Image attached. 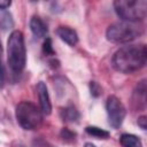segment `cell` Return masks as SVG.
I'll return each mask as SVG.
<instances>
[{"label": "cell", "mask_w": 147, "mask_h": 147, "mask_svg": "<svg viewBox=\"0 0 147 147\" xmlns=\"http://www.w3.org/2000/svg\"><path fill=\"white\" fill-rule=\"evenodd\" d=\"M137 123H138V126H140V129L146 130L147 129V116H145V115L139 116Z\"/></svg>", "instance_id": "obj_18"}, {"label": "cell", "mask_w": 147, "mask_h": 147, "mask_svg": "<svg viewBox=\"0 0 147 147\" xmlns=\"http://www.w3.org/2000/svg\"><path fill=\"white\" fill-rule=\"evenodd\" d=\"M0 25L2 26L3 30L13 26V20H11V15L9 13H3V15L0 18Z\"/></svg>", "instance_id": "obj_17"}, {"label": "cell", "mask_w": 147, "mask_h": 147, "mask_svg": "<svg viewBox=\"0 0 147 147\" xmlns=\"http://www.w3.org/2000/svg\"><path fill=\"white\" fill-rule=\"evenodd\" d=\"M90 92H91V95L93 98H99L101 94H102V87L100 86L99 83L94 82V80H91L90 82Z\"/></svg>", "instance_id": "obj_15"}, {"label": "cell", "mask_w": 147, "mask_h": 147, "mask_svg": "<svg viewBox=\"0 0 147 147\" xmlns=\"http://www.w3.org/2000/svg\"><path fill=\"white\" fill-rule=\"evenodd\" d=\"M38 100H39V108L44 115H49L52 113V102L49 98V93L47 86L44 82H39L36 86Z\"/></svg>", "instance_id": "obj_7"}, {"label": "cell", "mask_w": 147, "mask_h": 147, "mask_svg": "<svg viewBox=\"0 0 147 147\" xmlns=\"http://www.w3.org/2000/svg\"><path fill=\"white\" fill-rule=\"evenodd\" d=\"M7 61L14 74H21L26 63V51L22 31L14 30L7 40Z\"/></svg>", "instance_id": "obj_2"}, {"label": "cell", "mask_w": 147, "mask_h": 147, "mask_svg": "<svg viewBox=\"0 0 147 147\" xmlns=\"http://www.w3.org/2000/svg\"><path fill=\"white\" fill-rule=\"evenodd\" d=\"M30 30L37 38H44L47 32V25L39 16H32L30 20Z\"/></svg>", "instance_id": "obj_9"}, {"label": "cell", "mask_w": 147, "mask_h": 147, "mask_svg": "<svg viewBox=\"0 0 147 147\" xmlns=\"http://www.w3.org/2000/svg\"><path fill=\"white\" fill-rule=\"evenodd\" d=\"M147 60L146 45H130L117 49L111 59L113 68L122 74H132L145 67Z\"/></svg>", "instance_id": "obj_1"}, {"label": "cell", "mask_w": 147, "mask_h": 147, "mask_svg": "<svg viewBox=\"0 0 147 147\" xmlns=\"http://www.w3.org/2000/svg\"><path fill=\"white\" fill-rule=\"evenodd\" d=\"M56 33L60 37V39L63 40L69 46H76L78 44L77 32L69 26H59L56 30Z\"/></svg>", "instance_id": "obj_8"}, {"label": "cell", "mask_w": 147, "mask_h": 147, "mask_svg": "<svg viewBox=\"0 0 147 147\" xmlns=\"http://www.w3.org/2000/svg\"><path fill=\"white\" fill-rule=\"evenodd\" d=\"M85 132L91 136V137H94L96 139H108L110 137V133L101 127H98V126H94V125H90V126H86L85 127Z\"/></svg>", "instance_id": "obj_13"}, {"label": "cell", "mask_w": 147, "mask_h": 147, "mask_svg": "<svg viewBox=\"0 0 147 147\" xmlns=\"http://www.w3.org/2000/svg\"><path fill=\"white\" fill-rule=\"evenodd\" d=\"M3 83H5V70H3L2 62H1V60H0V86H1V87L3 86Z\"/></svg>", "instance_id": "obj_19"}, {"label": "cell", "mask_w": 147, "mask_h": 147, "mask_svg": "<svg viewBox=\"0 0 147 147\" xmlns=\"http://www.w3.org/2000/svg\"><path fill=\"white\" fill-rule=\"evenodd\" d=\"M42 53L45 55H54L55 52H54V48H53V42H52V39L51 38H46L42 42Z\"/></svg>", "instance_id": "obj_16"}, {"label": "cell", "mask_w": 147, "mask_h": 147, "mask_svg": "<svg viewBox=\"0 0 147 147\" xmlns=\"http://www.w3.org/2000/svg\"><path fill=\"white\" fill-rule=\"evenodd\" d=\"M144 33V26L138 22H116L108 26L106 37L109 41L115 44L130 42L139 38Z\"/></svg>", "instance_id": "obj_3"}, {"label": "cell", "mask_w": 147, "mask_h": 147, "mask_svg": "<svg viewBox=\"0 0 147 147\" xmlns=\"http://www.w3.org/2000/svg\"><path fill=\"white\" fill-rule=\"evenodd\" d=\"M60 136H61L62 140L65 141V142H72L76 139V132L71 131L68 127H63L60 132Z\"/></svg>", "instance_id": "obj_14"}, {"label": "cell", "mask_w": 147, "mask_h": 147, "mask_svg": "<svg viewBox=\"0 0 147 147\" xmlns=\"http://www.w3.org/2000/svg\"><path fill=\"white\" fill-rule=\"evenodd\" d=\"M11 5V1H8V0H0V9L3 10V9H7L8 7H10Z\"/></svg>", "instance_id": "obj_20"}, {"label": "cell", "mask_w": 147, "mask_h": 147, "mask_svg": "<svg viewBox=\"0 0 147 147\" xmlns=\"http://www.w3.org/2000/svg\"><path fill=\"white\" fill-rule=\"evenodd\" d=\"M60 116L63 121L65 122H77L79 119V113L74 106H68L64 108H61L60 110Z\"/></svg>", "instance_id": "obj_11"}, {"label": "cell", "mask_w": 147, "mask_h": 147, "mask_svg": "<svg viewBox=\"0 0 147 147\" xmlns=\"http://www.w3.org/2000/svg\"><path fill=\"white\" fill-rule=\"evenodd\" d=\"M113 5L117 16L125 22L142 21L147 15L146 0H116Z\"/></svg>", "instance_id": "obj_4"}, {"label": "cell", "mask_w": 147, "mask_h": 147, "mask_svg": "<svg viewBox=\"0 0 147 147\" xmlns=\"http://www.w3.org/2000/svg\"><path fill=\"white\" fill-rule=\"evenodd\" d=\"M106 110L109 124L114 129H119L126 115V109L123 102L116 95H109L106 101Z\"/></svg>", "instance_id": "obj_6"}, {"label": "cell", "mask_w": 147, "mask_h": 147, "mask_svg": "<svg viewBox=\"0 0 147 147\" xmlns=\"http://www.w3.org/2000/svg\"><path fill=\"white\" fill-rule=\"evenodd\" d=\"M2 53V45H1V41H0V54Z\"/></svg>", "instance_id": "obj_22"}, {"label": "cell", "mask_w": 147, "mask_h": 147, "mask_svg": "<svg viewBox=\"0 0 147 147\" xmlns=\"http://www.w3.org/2000/svg\"><path fill=\"white\" fill-rule=\"evenodd\" d=\"M133 103L137 105L138 110L144 109L146 106V80H141L138 83L134 93H133Z\"/></svg>", "instance_id": "obj_10"}, {"label": "cell", "mask_w": 147, "mask_h": 147, "mask_svg": "<svg viewBox=\"0 0 147 147\" xmlns=\"http://www.w3.org/2000/svg\"><path fill=\"white\" fill-rule=\"evenodd\" d=\"M119 142L123 147H142L140 138L131 133H123L119 138Z\"/></svg>", "instance_id": "obj_12"}, {"label": "cell", "mask_w": 147, "mask_h": 147, "mask_svg": "<svg viewBox=\"0 0 147 147\" xmlns=\"http://www.w3.org/2000/svg\"><path fill=\"white\" fill-rule=\"evenodd\" d=\"M18 124L28 131L37 130L42 123V113L39 107L30 101H22L16 106L15 110Z\"/></svg>", "instance_id": "obj_5"}, {"label": "cell", "mask_w": 147, "mask_h": 147, "mask_svg": "<svg viewBox=\"0 0 147 147\" xmlns=\"http://www.w3.org/2000/svg\"><path fill=\"white\" fill-rule=\"evenodd\" d=\"M84 147H95V146H94L92 142H86V144L84 145Z\"/></svg>", "instance_id": "obj_21"}]
</instances>
